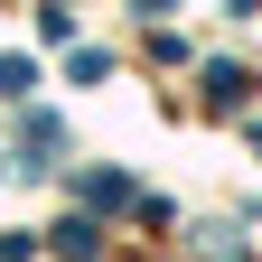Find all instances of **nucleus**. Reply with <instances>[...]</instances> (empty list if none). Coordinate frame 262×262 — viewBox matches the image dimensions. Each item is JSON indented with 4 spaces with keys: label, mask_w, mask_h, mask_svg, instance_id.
<instances>
[{
    "label": "nucleus",
    "mask_w": 262,
    "mask_h": 262,
    "mask_svg": "<svg viewBox=\"0 0 262 262\" xmlns=\"http://www.w3.org/2000/svg\"><path fill=\"white\" fill-rule=\"evenodd\" d=\"M84 196H103V206H122V196H131V178H122V169H84Z\"/></svg>",
    "instance_id": "nucleus-1"
},
{
    "label": "nucleus",
    "mask_w": 262,
    "mask_h": 262,
    "mask_svg": "<svg viewBox=\"0 0 262 262\" xmlns=\"http://www.w3.org/2000/svg\"><path fill=\"white\" fill-rule=\"evenodd\" d=\"M28 84H38V66H28V56H0V94H28Z\"/></svg>",
    "instance_id": "nucleus-2"
}]
</instances>
